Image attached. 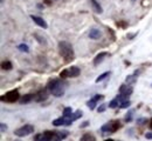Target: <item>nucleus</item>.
<instances>
[{
	"label": "nucleus",
	"instance_id": "obj_1",
	"mask_svg": "<svg viewBox=\"0 0 152 141\" xmlns=\"http://www.w3.org/2000/svg\"><path fill=\"white\" fill-rule=\"evenodd\" d=\"M58 52L66 62H70L74 59V48H73L72 44H69L68 41L58 42Z\"/></svg>",
	"mask_w": 152,
	"mask_h": 141
},
{
	"label": "nucleus",
	"instance_id": "obj_2",
	"mask_svg": "<svg viewBox=\"0 0 152 141\" xmlns=\"http://www.w3.org/2000/svg\"><path fill=\"white\" fill-rule=\"evenodd\" d=\"M47 88L49 89V92L56 97V98H60L64 94V91H66V83L63 81H61L60 79H53L52 81H49Z\"/></svg>",
	"mask_w": 152,
	"mask_h": 141
},
{
	"label": "nucleus",
	"instance_id": "obj_3",
	"mask_svg": "<svg viewBox=\"0 0 152 141\" xmlns=\"http://www.w3.org/2000/svg\"><path fill=\"white\" fill-rule=\"evenodd\" d=\"M119 127H121L119 121L117 120L110 121V122H108V123H105V125H103L101 127V134L102 135H108L110 133H115Z\"/></svg>",
	"mask_w": 152,
	"mask_h": 141
},
{
	"label": "nucleus",
	"instance_id": "obj_4",
	"mask_svg": "<svg viewBox=\"0 0 152 141\" xmlns=\"http://www.w3.org/2000/svg\"><path fill=\"white\" fill-rule=\"evenodd\" d=\"M34 132V126L33 125H25V126H21L20 128L14 131V134L19 138H23V137H27L29 134H32Z\"/></svg>",
	"mask_w": 152,
	"mask_h": 141
},
{
	"label": "nucleus",
	"instance_id": "obj_5",
	"mask_svg": "<svg viewBox=\"0 0 152 141\" xmlns=\"http://www.w3.org/2000/svg\"><path fill=\"white\" fill-rule=\"evenodd\" d=\"M1 100L7 101V102H15L17 100H19V92H18V89H13V91L7 92L5 95L1 97Z\"/></svg>",
	"mask_w": 152,
	"mask_h": 141
},
{
	"label": "nucleus",
	"instance_id": "obj_6",
	"mask_svg": "<svg viewBox=\"0 0 152 141\" xmlns=\"http://www.w3.org/2000/svg\"><path fill=\"white\" fill-rule=\"evenodd\" d=\"M54 135V131H46L41 134H37L35 138H34V141H52V138Z\"/></svg>",
	"mask_w": 152,
	"mask_h": 141
},
{
	"label": "nucleus",
	"instance_id": "obj_7",
	"mask_svg": "<svg viewBox=\"0 0 152 141\" xmlns=\"http://www.w3.org/2000/svg\"><path fill=\"white\" fill-rule=\"evenodd\" d=\"M48 88H45V89H41V91H39L38 93L35 94V98H34V100L38 101V102H42V101L47 100V98H48Z\"/></svg>",
	"mask_w": 152,
	"mask_h": 141
},
{
	"label": "nucleus",
	"instance_id": "obj_8",
	"mask_svg": "<svg viewBox=\"0 0 152 141\" xmlns=\"http://www.w3.org/2000/svg\"><path fill=\"white\" fill-rule=\"evenodd\" d=\"M133 88L131 87V85H128V83H124L119 87V94H123V95H126V97H130L132 94Z\"/></svg>",
	"mask_w": 152,
	"mask_h": 141
},
{
	"label": "nucleus",
	"instance_id": "obj_9",
	"mask_svg": "<svg viewBox=\"0 0 152 141\" xmlns=\"http://www.w3.org/2000/svg\"><path fill=\"white\" fill-rule=\"evenodd\" d=\"M31 18H32V20L34 21L38 26L42 27V28H48V24L43 20L41 17H38V16H31Z\"/></svg>",
	"mask_w": 152,
	"mask_h": 141
},
{
	"label": "nucleus",
	"instance_id": "obj_10",
	"mask_svg": "<svg viewBox=\"0 0 152 141\" xmlns=\"http://www.w3.org/2000/svg\"><path fill=\"white\" fill-rule=\"evenodd\" d=\"M80 73H81V71L76 66H72L70 68H68V78H76L80 75Z\"/></svg>",
	"mask_w": 152,
	"mask_h": 141
},
{
	"label": "nucleus",
	"instance_id": "obj_11",
	"mask_svg": "<svg viewBox=\"0 0 152 141\" xmlns=\"http://www.w3.org/2000/svg\"><path fill=\"white\" fill-rule=\"evenodd\" d=\"M101 35H102V33H101L99 30H97V28H91V30L89 31V38L93 39V40H98V39L101 38Z\"/></svg>",
	"mask_w": 152,
	"mask_h": 141
},
{
	"label": "nucleus",
	"instance_id": "obj_12",
	"mask_svg": "<svg viewBox=\"0 0 152 141\" xmlns=\"http://www.w3.org/2000/svg\"><path fill=\"white\" fill-rule=\"evenodd\" d=\"M105 57H108V52H101V53H98L95 57V59H94V65L95 66L99 65L102 61L105 59Z\"/></svg>",
	"mask_w": 152,
	"mask_h": 141
},
{
	"label": "nucleus",
	"instance_id": "obj_13",
	"mask_svg": "<svg viewBox=\"0 0 152 141\" xmlns=\"http://www.w3.org/2000/svg\"><path fill=\"white\" fill-rule=\"evenodd\" d=\"M34 98H35V94L29 93V94H26V95H23L22 98H20L19 102L21 105H25V103H28V102H31L32 100H34Z\"/></svg>",
	"mask_w": 152,
	"mask_h": 141
},
{
	"label": "nucleus",
	"instance_id": "obj_14",
	"mask_svg": "<svg viewBox=\"0 0 152 141\" xmlns=\"http://www.w3.org/2000/svg\"><path fill=\"white\" fill-rule=\"evenodd\" d=\"M90 2H91V6H93V10L95 11L96 13H102L103 12V10H102V6L99 5V2L97 1V0H90Z\"/></svg>",
	"mask_w": 152,
	"mask_h": 141
},
{
	"label": "nucleus",
	"instance_id": "obj_15",
	"mask_svg": "<svg viewBox=\"0 0 152 141\" xmlns=\"http://www.w3.org/2000/svg\"><path fill=\"white\" fill-rule=\"evenodd\" d=\"M67 123V118L64 117H61V118H57L55 120L53 121V125L56 126V127H60V126H66Z\"/></svg>",
	"mask_w": 152,
	"mask_h": 141
},
{
	"label": "nucleus",
	"instance_id": "obj_16",
	"mask_svg": "<svg viewBox=\"0 0 152 141\" xmlns=\"http://www.w3.org/2000/svg\"><path fill=\"white\" fill-rule=\"evenodd\" d=\"M136 81H137V77H136L134 74H130V75H128V77L125 78V82H126L128 85H134Z\"/></svg>",
	"mask_w": 152,
	"mask_h": 141
},
{
	"label": "nucleus",
	"instance_id": "obj_17",
	"mask_svg": "<svg viewBox=\"0 0 152 141\" xmlns=\"http://www.w3.org/2000/svg\"><path fill=\"white\" fill-rule=\"evenodd\" d=\"M80 141H96L95 137L90 133H86L84 135H82V138L80 139Z\"/></svg>",
	"mask_w": 152,
	"mask_h": 141
},
{
	"label": "nucleus",
	"instance_id": "obj_18",
	"mask_svg": "<svg viewBox=\"0 0 152 141\" xmlns=\"http://www.w3.org/2000/svg\"><path fill=\"white\" fill-rule=\"evenodd\" d=\"M72 115H73V109H72V107H66V108L63 109V117H64V118H72Z\"/></svg>",
	"mask_w": 152,
	"mask_h": 141
},
{
	"label": "nucleus",
	"instance_id": "obj_19",
	"mask_svg": "<svg viewBox=\"0 0 152 141\" xmlns=\"http://www.w3.org/2000/svg\"><path fill=\"white\" fill-rule=\"evenodd\" d=\"M109 108H117V107H119V100H118V98H115L113 100L109 102Z\"/></svg>",
	"mask_w": 152,
	"mask_h": 141
},
{
	"label": "nucleus",
	"instance_id": "obj_20",
	"mask_svg": "<svg viewBox=\"0 0 152 141\" xmlns=\"http://www.w3.org/2000/svg\"><path fill=\"white\" fill-rule=\"evenodd\" d=\"M1 68H2V69H6V71L12 69V62H11V61H4V62L1 63Z\"/></svg>",
	"mask_w": 152,
	"mask_h": 141
},
{
	"label": "nucleus",
	"instance_id": "obj_21",
	"mask_svg": "<svg viewBox=\"0 0 152 141\" xmlns=\"http://www.w3.org/2000/svg\"><path fill=\"white\" fill-rule=\"evenodd\" d=\"M18 49H19L20 52H25V53H28L29 52V47L26 44H20V45H18Z\"/></svg>",
	"mask_w": 152,
	"mask_h": 141
},
{
	"label": "nucleus",
	"instance_id": "obj_22",
	"mask_svg": "<svg viewBox=\"0 0 152 141\" xmlns=\"http://www.w3.org/2000/svg\"><path fill=\"white\" fill-rule=\"evenodd\" d=\"M96 102H97V100H96L95 98L90 99V100H89L88 102H87V106H88V108H90V109H95Z\"/></svg>",
	"mask_w": 152,
	"mask_h": 141
},
{
	"label": "nucleus",
	"instance_id": "obj_23",
	"mask_svg": "<svg viewBox=\"0 0 152 141\" xmlns=\"http://www.w3.org/2000/svg\"><path fill=\"white\" fill-rule=\"evenodd\" d=\"M56 133H57V135L60 137V139L61 140H63V139H66L67 137H68V131H56Z\"/></svg>",
	"mask_w": 152,
	"mask_h": 141
},
{
	"label": "nucleus",
	"instance_id": "obj_24",
	"mask_svg": "<svg viewBox=\"0 0 152 141\" xmlns=\"http://www.w3.org/2000/svg\"><path fill=\"white\" fill-rule=\"evenodd\" d=\"M109 75H110V72H104V73H103V74H101V75H99V77H98V78H97L95 81L97 82V83H98L99 81L104 80V79H105V78H108Z\"/></svg>",
	"mask_w": 152,
	"mask_h": 141
},
{
	"label": "nucleus",
	"instance_id": "obj_25",
	"mask_svg": "<svg viewBox=\"0 0 152 141\" xmlns=\"http://www.w3.org/2000/svg\"><path fill=\"white\" fill-rule=\"evenodd\" d=\"M130 105H131V101L128 99V100L122 101L119 103V108H128V107H130Z\"/></svg>",
	"mask_w": 152,
	"mask_h": 141
},
{
	"label": "nucleus",
	"instance_id": "obj_26",
	"mask_svg": "<svg viewBox=\"0 0 152 141\" xmlns=\"http://www.w3.org/2000/svg\"><path fill=\"white\" fill-rule=\"evenodd\" d=\"M82 117V111H76L75 113H73V115H72V120L73 121H75V120H77V119H80Z\"/></svg>",
	"mask_w": 152,
	"mask_h": 141
},
{
	"label": "nucleus",
	"instance_id": "obj_27",
	"mask_svg": "<svg viewBox=\"0 0 152 141\" xmlns=\"http://www.w3.org/2000/svg\"><path fill=\"white\" fill-rule=\"evenodd\" d=\"M133 113H134V111H133V109L129 111V112L126 113V115H125V121H126V122H130V121L132 120Z\"/></svg>",
	"mask_w": 152,
	"mask_h": 141
},
{
	"label": "nucleus",
	"instance_id": "obj_28",
	"mask_svg": "<svg viewBox=\"0 0 152 141\" xmlns=\"http://www.w3.org/2000/svg\"><path fill=\"white\" fill-rule=\"evenodd\" d=\"M34 35H35V39H37V40H38L39 42L41 44V45H46V44H47V41H46V39H45V38H42V37H40V35H39L38 33H35Z\"/></svg>",
	"mask_w": 152,
	"mask_h": 141
},
{
	"label": "nucleus",
	"instance_id": "obj_29",
	"mask_svg": "<svg viewBox=\"0 0 152 141\" xmlns=\"http://www.w3.org/2000/svg\"><path fill=\"white\" fill-rule=\"evenodd\" d=\"M105 108H107V105H105V103H102V105L97 108V112H98V113H103V112L105 111Z\"/></svg>",
	"mask_w": 152,
	"mask_h": 141
},
{
	"label": "nucleus",
	"instance_id": "obj_30",
	"mask_svg": "<svg viewBox=\"0 0 152 141\" xmlns=\"http://www.w3.org/2000/svg\"><path fill=\"white\" fill-rule=\"evenodd\" d=\"M148 122V119L146 118H138L137 119V123L138 125H144V123H146Z\"/></svg>",
	"mask_w": 152,
	"mask_h": 141
},
{
	"label": "nucleus",
	"instance_id": "obj_31",
	"mask_svg": "<svg viewBox=\"0 0 152 141\" xmlns=\"http://www.w3.org/2000/svg\"><path fill=\"white\" fill-rule=\"evenodd\" d=\"M0 127H1V133H5V132L7 131V125H5L4 122L0 125Z\"/></svg>",
	"mask_w": 152,
	"mask_h": 141
},
{
	"label": "nucleus",
	"instance_id": "obj_32",
	"mask_svg": "<svg viewBox=\"0 0 152 141\" xmlns=\"http://www.w3.org/2000/svg\"><path fill=\"white\" fill-rule=\"evenodd\" d=\"M145 138H146L148 140H152V132H148V133L145 134Z\"/></svg>",
	"mask_w": 152,
	"mask_h": 141
},
{
	"label": "nucleus",
	"instance_id": "obj_33",
	"mask_svg": "<svg viewBox=\"0 0 152 141\" xmlns=\"http://www.w3.org/2000/svg\"><path fill=\"white\" fill-rule=\"evenodd\" d=\"M88 125H89V121H84V123L81 125V127H86V126H88Z\"/></svg>",
	"mask_w": 152,
	"mask_h": 141
},
{
	"label": "nucleus",
	"instance_id": "obj_34",
	"mask_svg": "<svg viewBox=\"0 0 152 141\" xmlns=\"http://www.w3.org/2000/svg\"><path fill=\"white\" fill-rule=\"evenodd\" d=\"M150 128H151V129H152V119H151V120H150Z\"/></svg>",
	"mask_w": 152,
	"mask_h": 141
},
{
	"label": "nucleus",
	"instance_id": "obj_35",
	"mask_svg": "<svg viewBox=\"0 0 152 141\" xmlns=\"http://www.w3.org/2000/svg\"><path fill=\"white\" fill-rule=\"evenodd\" d=\"M104 141H114L113 139H107V140H104Z\"/></svg>",
	"mask_w": 152,
	"mask_h": 141
},
{
	"label": "nucleus",
	"instance_id": "obj_36",
	"mask_svg": "<svg viewBox=\"0 0 152 141\" xmlns=\"http://www.w3.org/2000/svg\"><path fill=\"white\" fill-rule=\"evenodd\" d=\"M0 1H1V4H2V2H4V0H0Z\"/></svg>",
	"mask_w": 152,
	"mask_h": 141
},
{
	"label": "nucleus",
	"instance_id": "obj_37",
	"mask_svg": "<svg viewBox=\"0 0 152 141\" xmlns=\"http://www.w3.org/2000/svg\"><path fill=\"white\" fill-rule=\"evenodd\" d=\"M14 141H20V140H14Z\"/></svg>",
	"mask_w": 152,
	"mask_h": 141
},
{
	"label": "nucleus",
	"instance_id": "obj_38",
	"mask_svg": "<svg viewBox=\"0 0 152 141\" xmlns=\"http://www.w3.org/2000/svg\"><path fill=\"white\" fill-rule=\"evenodd\" d=\"M151 87H152V85H151Z\"/></svg>",
	"mask_w": 152,
	"mask_h": 141
},
{
	"label": "nucleus",
	"instance_id": "obj_39",
	"mask_svg": "<svg viewBox=\"0 0 152 141\" xmlns=\"http://www.w3.org/2000/svg\"><path fill=\"white\" fill-rule=\"evenodd\" d=\"M118 141H121V140H118Z\"/></svg>",
	"mask_w": 152,
	"mask_h": 141
}]
</instances>
